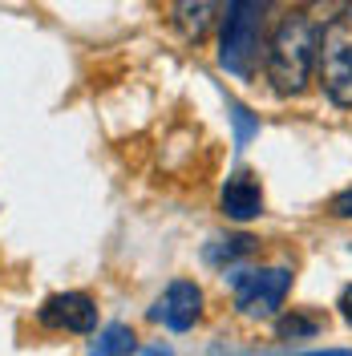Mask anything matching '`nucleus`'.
<instances>
[{"instance_id": "4468645a", "label": "nucleus", "mask_w": 352, "mask_h": 356, "mask_svg": "<svg viewBox=\"0 0 352 356\" xmlns=\"http://www.w3.org/2000/svg\"><path fill=\"white\" fill-rule=\"evenodd\" d=\"M336 308H340V316H344V324L352 328V284L344 291H340V300H336Z\"/></svg>"}, {"instance_id": "0eeeda50", "label": "nucleus", "mask_w": 352, "mask_h": 356, "mask_svg": "<svg viewBox=\"0 0 352 356\" xmlns=\"http://www.w3.org/2000/svg\"><path fill=\"white\" fill-rule=\"evenodd\" d=\"M223 215L235 222H247V219H259L264 215V186H259V178L251 175V170H239V175H231L223 182Z\"/></svg>"}, {"instance_id": "423d86ee", "label": "nucleus", "mask_w": 352, "mask_h": 356, "mask_svg": "<svg viewBox=\"0 0 352 356\" xmlns=\"http://www.w3.org/2000/svg\"><path fill=\"white\" fill-rule=\"evenodd\" d=\"M41 324L57 328V332H93L97 328V304L86 291H61L49 296L41 308Z\"/></svg>"}, {"instance_id": "7ed1b4c3", "label": "nucleus", "mask_w": 352, "mask_h": 356, "mask_svg": "<svg viewBox=\"0 0 352 356\" xmlns=\"http://www.w3.org/2000/svg\"><path fill=\"white\" fill-rule=\"evenodd\" d=\"M320 86L336 106L352 110V4H344L320 33Z\"/></svg>"}, {"instance_id": "39448f33", "label": "nucleus", "mask_w": 352, "mask_h": 356, "mask_svg": "<svg viewBox=\"0 0 352 356\" xmlns=\"http://www.w3.org/2000/svg\"><path fill=\"white\" fill-rule=\"evenodd\" d=\"M150 316L158 324H166L170 332H191L198 324V316H202V291H198V284L195 280H175L170 288L158 296Z\"/></svg>"}, {"instance_id": "20e7f679", "label": "nucleus", "mask_w": 352, "mask_h": 356, "mask_svg": "<svg viewBox=\"0 0 352 356\" xmlns=\"http://www.w3.org/2000/svg\"><path fill=\"white\" fill-rule=\"evenodd\" d=\"M227 280L235 291V308L243 316H275L280 304L291 291V271L287 267H227Z\"/></svg>"}, {"instance_id": "9b49d317", "label": "nucleus", "mask_w": 352, "mask_h": 356, "mask_svg": "<svg viewBox=\"0 0 352 356\" xmlns=\"http://www.w3.org/2000/svg\"><path fill=\"white\" fill-rule=\"evenodd\" d=\"M320 328H324V320L312 316V312H291V316H284V320L275 324L280 340H308V336H316Z\"/></svg>"}, {"instance_id": "f8f14e48", "label": "nucleus", "mask_w": 352, "mask_h": 356, "mask_svg": "<svg viewBox=\"0 0 352 356\" xmlns=\"http://www.w3.org/2000/svg\"><path fill=\"white\" fill-rule=\"evenodd\" d=\"M227 110H231V126H235V146H247L259 134V118H251V110L239 106V102H231Z\"/></svg>"}, {"instance_id": "6e6552de", "label": "nucleus", "mask_w": 352, "mask_h": 356, "mask_svg": "<svg viewBox=\"0 0 352 356\" xmlns=\"http://www.w3.org/2000/svg\"><path fill=\"white\" fill-rule=\"evenodd\" d=\"M223 13V0H175V29L191 44L207 41Z\"/></svg>"}, {"instance_id": "9d476101", "label": "nucleus", "mask_w": 352, "mask_h": 356, "mask_svg": "<svg viewBox=\"0 0 352 356\" xmlns=\"http://www.w3.org/2000/svg\"><path fill=\"white\" fill-rule=\"evenodd\" d=\"M251 251H255V239H251V235H231V239H215V243H207L202 255H207V264L211 267H223V271H227V267H235L239 259H247Z\"/></svg>"}, {"instance_id": "dca6fc26", "label": "nucleus", "mask_w": 352, "mask_h": 356, "mask_svg": "<svg viewBox=\"0 0 352 356\" xmlns=\"http://www.w3.org/2000/svg\"><path fill=\"white\" fill-rule=\"evenodd\" d=\"M134 356H170V353H162V348H146V353H134Z\"/></svg>"}, {"instance_id": "ddd939ff", "label": "nucleus", "mask_w": 352, "mask_h": 356, "mask_svg": "<svg viewBox=\"0 0 352 356\" xmlns=\"http://www.w3.org/2000/svg\"><path fill=\"white\" fill-rule=\"evenodd\" d=\"M332 215H336V219H352V186L332 199Z\"/></svg>"}, {"instance_id": "1a4fd4ad", "label": "nucleus", "mask_w": 352, "mask_h": 356, "mask_svg": "<svg viewBox=\"0 0 352 356\" xmlns=\"http://www.w3.org/2000/svg\"><path fill=\"white\" fill-rule=\"evenodd\" d=\"M134 353H138V340L126 324H106L89 344V356H134Z\"/></svg>"}, {"instance_id": "f257e3e1", "label": "nucleus", "mask_w": 352, "mask_h": 356, "mask_svg": "<svg viewBox=\"0 0 352 356\" xmlns=\"http://www.w3.org/2000/svg\"><path fill=\"white\" fill-rule=\"evenodd\" d=\"M320 33L324 24L312 21V13H287L284 21L275 24L271 44H267V81L275 86V93L296 97L308 86L316 57H320Z\"/></svg>"}, {"instance_id": "f03ea898", "label": "nucleus", "mask_w": 352, "mask_h": 356, "mask_svg": "<svg viewBox=\"0 0 352 356\" xmlns=\"http://www.w3.org/2000/svg\"><path fill=\"white\" fill-rule=\"evenodd\" d=\"M264 13L267 0H227V17H223V49L219 61L223 69L247 77L259 61V33H264Z\"/></svg>"}, {"instance_id": "2eb2a0df", "label": "nucleus", "mask_w": 352, "mask_h": 356, "mask_svg": "<svg viewBox=\"0 0 352 356\" xmlns=\"http://www.w3.org/2000/svg\"><path fill=\"white\" fill-rule=\"evenodd\" d=\"M300 356H352L349 348H324V353H300Z\"/></svg>"}]
</instances>
